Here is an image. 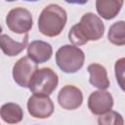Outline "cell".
<instances>
[{
    "instance_id": "10",
    "label": "cell",
    "mask_w": 125,
    "mask_h": 125,
    "mask_svg": "<svg viewBox=\"0 0 125 125\" xmlns=\"http://www.w3.org/2000/svg\"><path fill=\"white\" fill-rule=\"evenodd\" d=\"M53 55V48L51 44L42 41L34 40L27 46V57H29L36 63H44L48 62Z\"/></svg>"
},
{
    "instance_id": "14",
    "label": "cell",
    "mask_w": 125,
    "mask_h": 125,
    "mask_svg": "<svg viewBox=\"0 0 125 125\" xmlns=\"http://www.w3.org/2000/svg\"><path fill=\"white\" fill-rule=\"evenodd\" d=\"M1 118L8 124H18L23 118L22 108L15 103H7L1 106Z\"/></svg>"
},
{
    "instance_id": "4",
    "label": "cell",
    "mask_w": 125,
    "mask_h": 125,
    "mask_svg": "<svg viewBox=\"0 0 125 125\" xmlns=\"http://www.w3.org/2000/svg\"><path fill=\"white\" fill-rule=\"evenodd\" d=\"M59 84L58 74L50 67H43L38 69L33 75L28 89L33 94L51 95Z\"/></svg>"
},
{
    "instance_id": "12",
    "label": "cell",
    "mask_w": 125,
    "mask_h": 125,
    "mask_svg": "<svg viewBox=\"0 0 125 125\" xmlns=\"http://www.w3.org/2000/svg\"><path fill=\"white\" fill-rule=\"evenodd\" d=\"M28 42V34H25L21 41H15L7 34H1L0 38V47L3 53L9 57L18 56L21 53L25 47H27Z\"/></svg>"
},
{
    "instance_id": "9",
    "label": "cell",
    "mask_w": 125,
    "mask_h": 125,
    "mask_svg": "<svg viewBox=\"0 0 125 125\" xmlns=\"http://www.w3.org/2000/svg\"><path fill=\"white\" fill-rule=\"evenodd\" d=\"M58 102L62 108L74 110L81 106L83 103V94L79 88L73 85H65L58 94Z\"/></svg>"
},
{
    "instance_id": "7",
    "label": "cell",
    "mask_w": 125,
    "mask_h": 125,
    "mask_svg": "<svg viewBox=\"0 0 125 125\" xmlns=\"http://www.w3.org/2000/svg\"><path fill=\"white\" fill-rule=\"evenodd\" d=\"M54 104L47 95L33 94L27 101L28 113L35 118H48L54 112Z\"/></svg>"
},
{
    "instance_id": "17",
    "label": "cell",
    "mask_w": 125,
    "mask_h": 125,
    "mask_svg": "<svg viewBox=\"0 0 125 125\" xmlns=\"http://www.w3.org/2000/svg\"><path fill=\"white\" fill-rule=\"evenodd\" d=\"M114 73L118 86L125 92V58H120L115 62Z\"/></svg>"
},
{
    "instance_id": "2",
    "label": "cell",
    "mask_w": 125,
    "mask_h": 125,
    "mask_svg": "<svg viewBox=\"0 0 125 125\" xmlns=\"http://www.w3.org/2000/svg\"><path fill=\"white\" fill-rule=\"evenodd\" d=\"M67 21V15L63 8L57 4L46 6L38 19L39 31L48 37H55L62 33Z\"/></svg>"
},
{
    "instance_id": "6",
    "label": "cell",
    "mask_w": 125,
    "mask_h": 125,
    "mask_svg": "<svg viewBox=\"0 0 125 125\" xmlns=\"http://www.w3.org/2000/svg\"><path fill=\"white\" fill-rule=\"evenodd\" d=\"M38 70L37 63L34 62L29 57L25 56L21 58L13 66V78L15 82L23 88L29 86V83Z\"/></svg>"
},
{
    "instance_id": "1",
    "label": "cell",
    "mask_w": 125,
    "mask_h": 125,
    "mask_svg": "<svg viewBox=\"0 0 125 125\" xmlns=\"http://www.w3.org/2000/svg\"><path fill=\"white\" fill-rule=\"evenodd\" d=\"M104 33L103 21L94 13H86L80 21L74 24L68 32V39L74 46L85 45L88 41H97Z\"/></svg>"
},
{
    "instance_id": "8",
    "label": "cell",
    "mask_w": 125,
    "mask_h": 125,
    "mask_svg": "<svg viewBox=\"0 0 125 125\" xmlns=\"http://www.w3.org/2000/svg\"><path fill=\"white\" fill-rule=\"evenodd\" d=\"M113 106V98L111 94L104 90L93 92L88 99V107L93 114L103 115L111 110Z\"/></svg>"
},
{
    "instance_id": "16",
    "label": "cell",
    "mask_w": 125,
    "mask_h": 125,
    "mask_svg": "<svg viewBox=\"0 0 125 125\" xmlns=\"http://www.w3.org/2000/svg\"><path fill=\"white\" fill-rule=\"evenodd\" d=\"M99 125H124V119L120 113L114 110H110L103 115H100L98 119Z\"/></svg>"
},
{
    "instance_id": "11",
    "label": "cell",
    "mask_w": 125,
    "mask_h": 125,
    "mask_svg": "<svg viewBox=\"0 0 125 125\" xmlns=\"http://www.w3.org/2000/svg\"><path fill=\"white\" fill-rule=\"evenodd\" d=\"M87 70L90 74L89 82L91 85L100 90H106L109 87V80L104 66L99 63H91L88 65Z\"/></svg>"
},
{
    "instance_id": "15",
    "label": "cell",
    "mask_w": 125,
    "mask_h": 125,
    "mask_svg": "<svg viewBox=\"0 0 125 125\" xmlns=\"http://www.w3.org/2000/svg\"><path fill=\"white\" fill-rule=\"evenodd\" d=\"M107 38L110 43L116 46L125 45V21H118L112 23L108 29Z\"/></svg>"
},
{
    "instance_id": "3",
    "label": "cell",
    "mask_w": 125,
    "mask_h": 125,
    "mask_svg": "<svg viewBox=\"0 0 125 125\" xmlns=\"http://www.w3.org/2000/svg\"><path fill=\"white\" fill-rule=\"evenodd\" d=\"M84 61V52L74 45H63L56 53L57 65L65 73H75L80 70Z\"/></svg>"
},
{
    "instance_id": "13",
    "label": "cell",
    "mask_w": 125,
    "mask_h": 125,
    "mask_svg": "<svg viewBox=\"0 0 125 125\" xmlns=\"http://www.w3.org/2000/svg\"><path fill=\"white\" fill-rule=\"evenodd\" d=\"M123 3L122 0H97L96 9L103 19L108 21L114 19L118 15Z\"/></svg>"
},
{
    "instance_id": "5",
    "label": "cell",
    "mask_w": 125,
    "mask_h": 125,
    "mask_svg": "<svg viewBox=\"0 0 125 125\" xmlns=\"http://www.w3.org/2000/svg\"><path fill=\"white\" fill-rule=\"evenodd\" d=\"M6 24L16 34H28L33 25L32 15L25 8H14L6 17Z\"/></svg>"
}]
</instances>
